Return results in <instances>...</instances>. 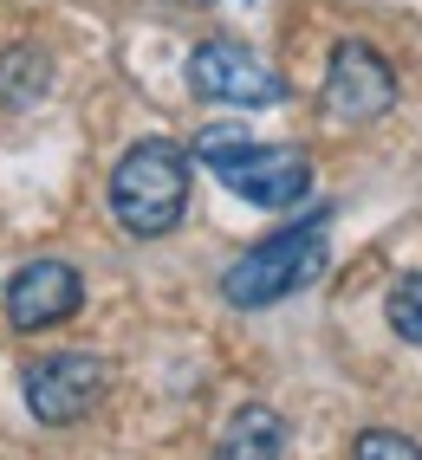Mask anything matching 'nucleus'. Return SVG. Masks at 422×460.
<instances>
[{
	"label": "nucleus",
	"instance_id": "obj_1",
	"mask_svg": "<svg viewBox=\"0 0 422 460\" xmlns=\"http://www.w3.org/2000/svg\"><path fill=\"white\" fill-rule=\"evenodd\" d=\"M195 163H208L247 208H299L312 195V156L299 143H254L240 124H208L195 137Z\"/></svg>",
	"mask_w": 422,
	"mask_h": 460
},
{
	"label": "nucleus",
	"instance_id": "obj_2",
	"mask_svg": "<svg viewBox=\"0 0 422 460\" xmlns=\"http://www.w3.org/2000/svg\"><path fill=\"white\" fill-rule=\"evenodd\" d=\"M183 208H189V149H175L169 137H143L117 156L111 214L124 221V234L163 240V234H175Z\"/></svg>",
	"mask_w": 422,
	"mask_h": 460
},
{
	"label": "nucleus",
	"instance_id": "obj_3",
	"mask_svg": "<svg viewBox=\"0 0 422 460\" xmlns=\"http://www.w3.org/2000/svg\"><path fill=\"white\" fill-rule=\"evenodd\" d=\"M325 227H331V214H306L299 227L266 234L260 247H247L221 272V298L240 305V312H260V305H280L299 286H312L325 272Z\"/></svg>",
	"mask_w": 422,
	"mask_h": 460
},
{
	"label": "nucleus",
	"instance_id": "obj_4",
	"mask_svg": "<svg viewBox=\"0 0 422 460\" xmlns=\"http://www.w3.org/2000/svg\"><path fill=\"white\" fill-rule=\"evenodd\" d=\"M111 389V363L92 350H52L40 363H26V409L46 428H72L85 421Z\"/></svg>",
	"mask_w": 422,
	"mask_h": 460
},
{
	"label": "nucleus",
	"instance_id": "obj_5",
	"mask_svg": "<svg viewBox=\"0 0 422 460\" xmlns=\"http://www.w3.org/2000/svg\"><path fill=\"white\" fill-rule=\"evenodd\" d=\"M189 91L208 104H234V111H266L286 98V78L266 66V58H254L247 46L234 40H202L189 52Z\"/></svg>",
	"mask_w": 422,
	"mask_h": 460
},
{
	"label": "nucleus",
	"instance_id": "obj_6",
	"mask_svg": "<svg viewBox=\"0 0 422 460\" xmlns=\"http://www.w3.org/2000/svg\"><path fill=\"white\" fill-rule=\"evenodd\" d=\"M397 104V72L390 58L364 40H338L325 66V111L338 124H377V117Z\"/></svg>",
	"mask_w": 422,
	"mask_h": 460
},
{
	"label": "nucleus",
	"instance_id": "obj_7",
	"mask_svg": "<svg viewBox=\"0 0 422 460\" xmlns=\"http://www.w3.org/2000/svg\"><path fill=\"white\" fill-rule=\"evenodd\" d=\"M0 292H7L13 331H52V324H66L78 305H85V279H78V266H66V260H33V266H20Z\"/></svg>",
	"mask_w": 422,
	"mask_h": 460
},
{
	"label": "nucleus",
	"instance_id": "obj_8",
	"mask_svg": "<svg viewBox=\"0 0 422 460\" xmlns=\"http://www.w3.org/2000/svg\"><path fill=\"white\" fill-rule=\"evenodd\" d=\"M215 460H286V421L266 402L234 409L228 428H221V441H215Z\"/></svg>",
	"mask_w": 422,
	"mask_h": 460
},
{
	"label": "nucleus",
	"instance_id": "obj_9",
	"mask_svg": "<svg viewBox=\"0 0 422 460\" xmlns=\"http://www.w3.org/2000/svg\"><path fill=\"white\" fill-rule=\"evenodd\" d=\"M52 91V58L40 46H7L0 52V104L7 111H33Z\"/></svg>",
	"mask_w": 422,
	"mask_h": 460
},
{
	"label": "nucleus",
	"instance_id": "obj_10",
	"mask_svg": "<svg viewBox=\"0 0 422 460\" xmlns=\"http://www.w3.org/2000/svg\"><path fill=\"white\" fill-rule=\"evenodd\" d=\"M383 318H390V331H397L403 344H422V272H403V279L390 286Z\"/></svg>",
	"mask_w": 422,
	"mask_h": 460
},
{
	"label": "nucleus",
	"instance_id": "obj_11",
	"mask_svg": "<svg viewBox=\"0 0 422 460\" xmlns=\"http://www.w3.org/2000/svg\"><path fill=\"white\" fill-rule=\"evenodd\" d=\"M351 460H422V447L397 428H364V435L351 441Z\"/></svg>",
	"mask_w": 422,
	"mask_h": 460
}]
</instances>
